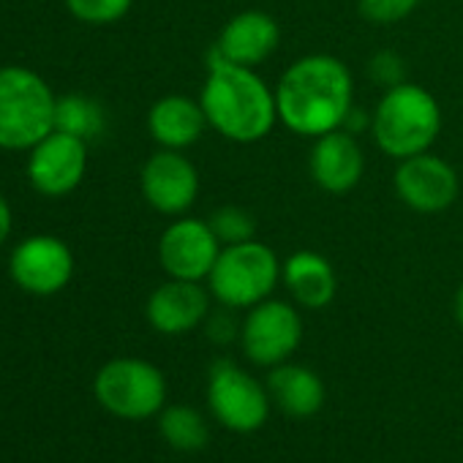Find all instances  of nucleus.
Returning <instances> with one entry per match:
<instances>
[{
    "label": "nucleus",
    "instance_id": "obj_28",
    "mask_svg": "<svg viewBox=\"0 0 463 463\" xmlns=\"http://www.w3.org/2000/svg\"><path fill=\"white\" fill-rule=\"evenodd\" d=\"M452 314H455V322H458V327L463 330V284L458 287V292H455V300H452Z\"/></svg>",
    "mask_w": 463,
    "mask_h": 463
},
{
    "label": "nucleus",
    "instance_id": "obj_24",
    "mask_svg": "<svg viewBox=\"0 0 463 463\" xmlns=\"http://www.w3.org/2000/svg\"><path fill=\"white\" fill-rule=\"evenodd\" d=\"M420 4L422 0H357V12L368 25L390 28L411 17Z\"/></svg>",
    "mask_w": 463,
    "mask_h": 463
},
{
    "label": "nucleus",
    "instance_id": "obj_6",
    "mask_svg": "<svg viewBox=\"0 0 463 463\" xmlns=\"http://www.w3.org/2000/svg\"><path fill=\"white\" fill-rule=\"evenodd\" d=\"M93 395L120 420H147L166 406V379L142 357H115L99 368Z\"/></svg>",
    "mask_w": 463,
    "mask_h": 463
},
{
    "label": "nucleus",
    "instance_id": "obj_7",
    "mask_svg": "<svg viewBox=\"0 0 463 463\" xmlns=\"http://www.w3.org/2000/svg\"><path fill=\"white\" fill-rule=\"evenodd\" d=\"M207 406L232 433H254L270 417V392L257 376L232 360H215L207 379Z\"/></svg>",
    "mask_w": 463,
    "mask_h": 463
},
{
    "label": "nucleus",
    "instance_id": "obj_8",
    "mask_svg": "<svg viewBox=\"0 0 463 463\" xmlns=\"http://www.w3.org/2000/svg\"><path fill=\"white\" fill-rule=\"evenodd\" d=\"M241 346L249 363L260 368H276L300 349L303 317L292 300L268 298L246 311L241 322Z\"/></svg>",
    "mask_w": 463,
    "mask_h": 463
},
{
    "label": "nucleus",
    "instance_id": "obj_13",
    "mask_svg": "<svg viewBox=\"0 0 463 463\" xmlns=\"http://www.w3.org/2000/svg\"><path fill=\"white\" fill-rule=\"evenodd\" d=\"M88 169V142L63 131L47 134L36 147H31L28 177L31 185L44 196L71 194Z\"/></svg>",
    "mask_w": 463,
    "mask_h": 463
},
{
    "label": "nucleus",
    "instance_id": "obj_19",
    "mask_svg": "<svg viewBox=\"0 0 463 463\" xmlns=\"http://www.w3.org/2000/svg\"><path fill=\"white\" fill-rule=\"evenodd\" d=\"M265 384H268L273 406H279L289 417H314L325 406V398H327L322 376L289 360L270 368Z\"/></svg>",
    "mask_w": 463,
    "mask_h": 463
},
{
    "label": "nucleus",
    "instance_id": "obj_3",
    "mask_svg": "<svg viewBox=\"0 0 463 463\" xmlns=\"http://www.w3.org/2000/svg\"><path fill=\"white\" fill-rule=\"evenodd\" d=\"M441 123L439 99L422 85L401 82L382 90L371 112V137L387 158L403 161L428 153L441 134Z\"/></svg>",
    "mask_w": 463,
    "mask_h": 463
},
{
    "label": "nucleus",
    "instance_id": "obj_27",
    "mask_svg": "<svg viewBox=\"0 0 463 463\" xmlns=\"http://www.w3.org/2000/svg\"><path fill=\"white\" fill-rule=\"evenodd\" d=\"M12 235V207L6 202V196L0 194V246H4Z\"/></svg>",
    "mask_w": 463,
    "mask_h": 463
},
{
    "label": "nucleus",
    "instance_id": "obj_4",
    "mask_svg": "<svg viewBox=\"0 0 463 463\" xmlns=\"http://www.w3.org/2000/svg\"><path fill=\"white\" fill-rule=\"evenodd\" d=\"M281 284V260L279 254L254 241L223 246L210 276L207 289L213 300L232 311H249L257 303L273 298Z\"/></svg>",
    "mask_w": 463,
    "mask_h": 463
},
{
    "label": "nucleus",
    "instance_id": "obj_1",
    "mask_svg": "<svg viewBox=\"0 0 463 463\" xmlns=\"http://www.w3.org/2000/svg\"><path fill=\"white\" fill-rule=\"evenodd\" d=\"M279 123L303 139L344 128L354 109L352 69L327 52L292 61L276 82Z\"/></svg>",
    "mask_w": 463,
    "mask_h": 463
},
{
    "label": "nucleus",
    "instance_id": "obj_9",
    "mask_svg": "<svg viewBox=\"0 0 463 463\" xmlns=\"http://www.w3.org/2000/svg\"><path fill=\"white\" fill-rule=\"evenodd\" d=\"M392 188L409 210L433 215L455 204V199L460 196V177H458V169L447 158L428 150V153L395 161Z\"/></svg>",
    "mask_w": 463,
    "mask_h": 463
},
{
    "label": "nucleus",
    "instance_id": "obj_15",
    "mask_svg": "<svg viewBox=\"0 0 463 463\" xmlns=\"http://www.w3.org/2000/svg\"><path fill=\"white\" fill-rule=\"evenodd\" d=\"M308 175L325 194H349L365 175V153L357 137L346 128H335L311 139Z\"/></svg>",
    "mask_w": 463,
    "mask_h": 463
},
{
    "label": "nucleus",
    "instance_id": "obj_21",
    "mask_svg": "<svg viewBox=\"0 0 463 463\" xmlns=\"http://www.w3.org/2000/svg\"><path fill=\"white\" fill-rule=\"evenodd\" d=\"M107 128V115L99 101L88 96H61L55 104V131L80 137V139H93Z\"/></svg>",
    "mask_w": 463,
    "mask_h": 463
},
{
    "label": "nucleus",
    "instance_id": "obj_26",
    "mask_svg": "<svg viewBox=\"0 0 463 463\" xmlns=\"http://www.w3.org/2000/svg\"><path fill=\"white\" fill-rule=\"evenodd\" d=\"M204 330H207L213 344H229V341L241 338V322L235 319V311L223 308V306H221V311H210L207 314Z\"/></svg>",
    "mask_w": 463,
    "mask_h": 463
},
{
    "label": "nucleus",
    "instance_id": "obj_10",
    "mask_svg": "<svg viewBox=\"0 0 463 463\" xmlns=\"http://www.w3.org/2000/svg\"><path fill=\"white\" fill-rule=\"evenodd\" d=\"M221 249L207 218L177 215L158 238V265L169 279L207 281Z\"/></svg>",
    "mask_w": 463,
    "mask_h": 463
},
{
    "label": "nucleus",
    "instance_id": "obj_2",
    "mask_svg": "<svg viewBox=\"0 0 463 463\" xmlns=\"http://www.w3.org/2000/svg\"><path fill=\"white\" fill-rule=\"evenodd\" d=\"M207 126L226 142L254 145L279 126L276 88L249 66L207 55V74L199 90Z\"/></svg>",
    "mask_w": 463,
    "mask_h": 463
},
{
    "label": "nucleus",
    "instance_id": "obj_14",
    "mask_svg": "<svg viewBox=\"0 0 463 463\" xmlns=\"http://www.w3.org/2000/svg\"><path fill=\"white\" fill-rule=\"evenodd\" d=\"M279 44H281L279 20L268 12L246 9V12H238L221 28L210 52L229 63L257 69L276 55Z\"/></svg>",
    "mask_w": 463,
    "mask_h": 463
},
{
    "label": "nucleus",
    "instance_id": "obj_25",
    "mask_svg": "<svg viewBox=\"0 0 463 463\" xmlns=\"http://www.w3.org/2000/svg\"><path fill=\"white\" fill-rule=\"evenodd\" d=\"M368 77H371L382 90L395 88V85L406 82V63H403V58H401L398 52L382 50V52L371 55V61H368Z\"/></svg>",
    "mask_w": 463,
    "mask_h": 463
},
{
    "label": "nucleus",
    "instance_id": "obj_11",
    "mask_svg": "<svg viewBox=\"0 0 463 463\" xmlns=\"http://www.w3.org/2000/svg\"><path fill=\"white\" fill-rule=\"evenodd\" d=\"M145 202L161 215H185L199 199V169L183 150H156L139 175Z\"/></svg>",
    "mask_w": 463,
    "mask_h": 463
},
{
    "label": "nucleus",
    "instance_id": "obj_22",
    "mask_svg": "<svg viewBox=\"0 0 463 463\" xmlns=\"http://www.w3.org/2000/svg\"><path fill=\"white\" fill-rule=\"evenodd\" d=\"M207 221L215 232V238L221 241V246H235V243H246L257 238V218L246 207H238V204L215 207Z\"/></svg>",
    "mask_w": 463,
    "mask_h": 463
},
{
    "label": "nucleus",
    "instance_id": "obj_20",
    "mask_svg": "<svg viewBox=\"0 0 463 463\" xmlns=\"http://www.w3.org/2000/svg\"><path fill=\"white\" fill-rule=\"evenodd\" d=\"M158 430H161L164 441L177 452H199V449H204V444L210 439V428H207L204 417L188 403L164 406L158 411Z\"/></svg>",
    "mask_w": 463,
    "mask_h": 463
},
{
    "label": "nucleus",
    "instance_id": "obj_16",
    "mask_svg": "<svg viewBox=\"0 0 463 463\" xmlns=\"http://www.w3.org/2000/svg\"><path fill=\"white\" fill-rule=\"evenodd\" d=\"M210 303L213 295L207 287H202V281L169 279L150 292L145 317L150 327L161 335H185L204 325Z\"/></svg>",
    "mask_w": 463,
    "mask_h": 463
},
{
    "label": "nucleus",
    "instance_id": "obj_23",
    "mask_svg": "<svg viewBox=\"0 0 463 463\" xmlns=\"http://www.w3.org/2000/svg\"><path fill=\"white\" fill-rule=\"evenodd\" d=\"M66 6L85 25H112L131 12L134 0H66Z\"/></svg>",
    "mask_w": 463,
    "mask_h": 463
},
{
    "label": "nucleus",
    "instance_id": "obj_18",
    "mask_svg": "<svg viewBox=\"0 0 463 463\" xmlns=\"http://www.w3.org/2000/svg\"><path fill=\"white\" fill-rule=\"evenodd\" d=\"M207 128L210 126L199 99L183 93L158 99L147 112V131L166 150H188L204 137Z\"/></svg>",
    "mask_w": 463,
    "mask_h": 463
},
{
    "label": "nucleus",
    "instance_id": "obj_17",
    "mask_svg": "<svg viewBox=\"0 0 463 463\" xmlns=\"http://www.w3.org/2000/svg\"><path fill=\"white\" fill-rule=\"evenodd\" d=\"M281 284L289 300L306 311H322L335 300L338 276L333 262L319 251H295L281 262Z\"/></svg>",
    "mask_w": 463,
    "mask_h": 463
},
{
    "label": "nucleus",
    "instance_id": "obj_12",
    "mask_svg": "<svg viewBox=\"0 0 463 463\" xmlns=\"http://www.w3.org/2000/svg\"><path fill=\"white\" fill-rule=\"evenodd\" d=\"M9 273L14 284L31 295L50 298L66 289L74 276V254L71 249L52 235H36L23 241L9 262Z\"/></svg>",
    "mask_w": 463,
    "mask_h": 463
},
{
    "label": "nucleus",
    "instance_id": "obj_5",
    "mask_svg": "<svg viewBox=\"0 0 463 463\" xmlns=\"http://www.w3.org/2000/svg\"><path fill=\"white\" fill-rule=\"evenodd\" d=\"M55 93L25 66L0 69V147L31 150L55 131Z\"/></svg>",
    "mask_w": 463,
    "mask_h": 463
}]
</instances>
